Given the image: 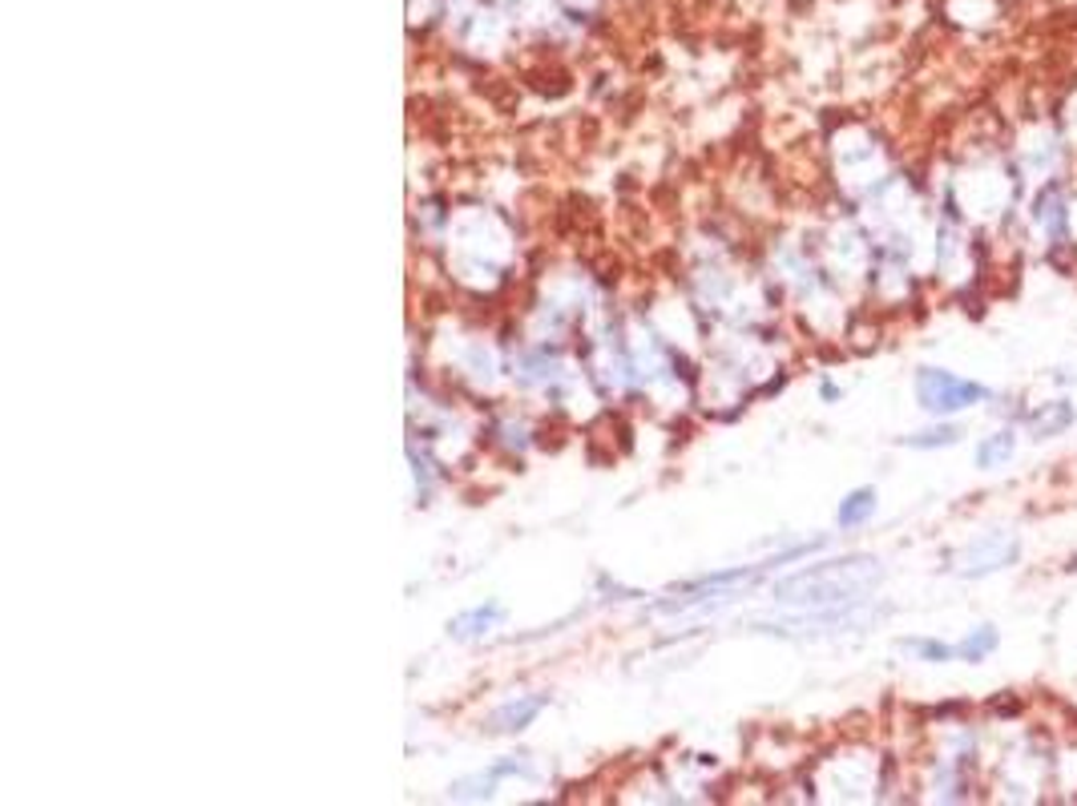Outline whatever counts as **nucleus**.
I'll return each mask as SVG.
<instances>
[{"instance_id":"obj_2","label":"nucleus","mask_w":1077,"mask_h":806,"mask_svg":"<svg viewBox=\"0 0 1077 806\" xmlns=\"http://www.w3.org/2000/svg\"><path fill=\"white\" fill-rule=\"evenodd\" d=\"M917 399L920 408L932 411V416H957L965 408H977L984 399H993V392L984 384H972V380H960L953 371L941 368H920L917 371Z\"/></svg>"},{"instance_id":"obj_4","label":"nucleus","mask_w":1077,"mask_h":806,"mask_svg":"<svg viewBox=\"0 0 1077 806\" xmlns=\"http://www.w3.org/2000/svg\"><path fill=\"white\" fill-rule=\"evenodd\" d=\"M1069 423H1074V404L1069 399H1053V404H1041V411L1029 416V436L1033 440L1062 436Z\"/></svg>"},{"instance_id":"obj_5","label":"nucleus","mask_w":1077,"mask_h":806,"mask_svg":"<svg viewBox=\"0 0 1077 806\" xmlns=\"http://www.w3.org/2000/svg\"><path fill=\"white\" fill-rule=\"evenodd\" d=\"M546 710V698H520V701H505L496 714L489 718L492 730H501V734H513V730H525L532 718Z\"/></svg>"},{"instance_id":"obj_10","label":"nucleus","mask_w":1077,"mask_h":806,"mask_svg":"<svg viewBox=\"0 0 1077 806\" xmlns=\"http://www.w3.org/2000/svg\"><path fill=\"white\" fill-rule=\"evenodd\" d=\"M997 646H1001L997 629H993V625H981V629H972V634L957 646V658L960 661H984Z\"/></svg>"},{"instance_id":"obj_11","label":"nucleus","mask_w":1077,"mask_h":806,"mask_svg":"<svg viewBox=\"0 0 1077 806\" xmlns=\"http://www.w3.org/2000/svg\"><path fill=\"white\" fill-rule=\"evenodd\" d=\"M957 440H960L957 423H941V428H929V432L905 436L900 444H908V448H948V444H957Z\"/></svg>"},{"instance_id":"obj_3","label":"nucleus","mask_w":1077,"mask_h":806,"mask_svg":"<svg viewBox=\"0 0 1077 806\" xmlns=\"http://www.w3.org/2000/svg\"><path fill=\"white\" fill-rule=\"evenodd\" d=\"M1017 556H1021V541L1013 532H989L957 556V573L960 577H989V573L1017 565Z\"/></svg>"},{"instance_id":"obj_6","label":"nucleus","mask_w":1077,"mask_h":806,"mask_svg":"<svg viewBox=\"0 0 1077 806\" xmlns=\"http://www.w3.org/2000/svg\"><path fill=\"white\" fill-rule=\"evenodd\" d=\"M1013 448H1017L1013 428H1001V432H993V436H984L981 444H977V468L993 472V468H1001V464H1009Z\"/></svg>"},{"instance_id":"obj_9","label":"nucleus","mask_w":1077,"mask_h":806,"mask_svg":"<svg viewBox=\"0 0 1077 806\" xmlns=\"http://www.w3.org/2000/svg\"><path fill=\"white\" fill-rule=\"evenodd\" d=\"M1033 218H1038L1041 226H1050V230H1062V226H1065V199H1062V185L1050 182V185H1045V190H1041L1038 202H1033Z\"/></svg>"},{"instance_id":"obj_12","label":"nucleus","mask_w":1077,"mask_h":806,"mask_svg":"<svg viewBox=\"0 0 1077 806\" xmlns=\"http://www.w3.org/2000/svg\"><path fill=\"white\" fill-rule=\"evenodd\" d=\"M908 649L924 661H953L957 658V649L953 646H941V641H908Z\"/></svg>"},{"instance_id":"obj_1","label":"nucleus","mask_w":1077,"mask_h":806,"mask_svg":"<svg viewBox=\"0 0 1077 806\" xmlns=\"http://www.w3.org/2000/svg\"><path fill=\"white\" fill-rule=\"evenodd\" d=\"M884 577L879 561L872 556H843V561H824L787 577L775 585V601L783 605H839V601H860L867 589H876Z\"/></svg>"},{"instance_id":"obj_7","label":"nucleus","mask_w":1077,"mask_h":806,"mask_svg":"<svg viewBox=\"0 0 1077 806\" xmlns=\"http://www.w3.org/2000/svg\"><path fill=\"white\" fill-rule=\"evenodd\" d=\"M872 513H876V492L872 489H855V492H848L843 501H839V529H855V525H864V520H872Z\"/></svg>"},{"instance_id":"obj_8","label":"nucleus","mask_w":1077,"mask_h":806,"mask_svg":"<svg viewBox=\"0 0 1077 806\" xmlns=\"http://www.w3.org/2000/svg\"><path fill=\"white\" fill-rule=\"evenodd\" d=\"M501 617H505V609L501 605H489V609L480 605V609H472V613H460L456 622H448V629H453V637H480V634H489Z\"/></svg>"}]
</instances>
